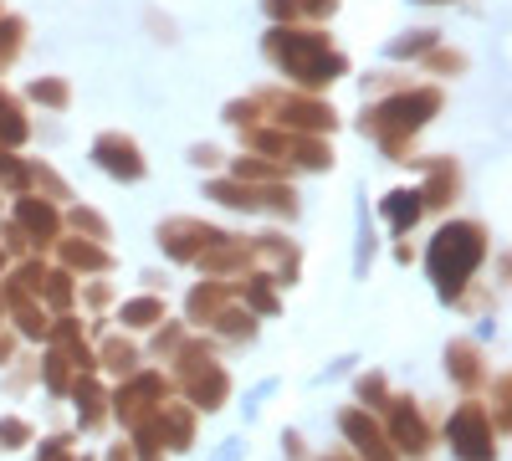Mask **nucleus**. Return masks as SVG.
Listing matches in <instances>:
<instances>
[{
	"label": "nucleus",
	"instance_id": "obj_44",
	"mask_svg": "<svg viewBox=\"0 0 512 461\" xmlns=\"http://www.w3.org/2000/svg\"><path fill=\"white\" fill-rule=\"evenodd\" d=\"M425 57H431V72H466V57H461V52L436 47V52H425Z\"/></svg>",
	"mask_w": 512,
	"mask_h": 461
},
{
	"label": "nucleus",
	"instance_id": "obj_30",
	"mask_svg": "<svg viewBox=\"0 0 512 461\" xmlns=\"http://www.w3.org/2000/svg\"><path fill=\"white\" fill-rule=\"evenodd\" d=\"M0 195H31V159L0 149Z\"/></svg>",
	"mask_w": 512,
	"mask_h": 461
},
{
	"label": "nucleus",
	"instance_id": "obj_4",
	"mask_svg": "<svg viewBox=\"0 0 512 461\" xmlns=\"http://www.w3.org/2000/svg\"><path fill=\"white\" fill-rule=\"evenodd\" d=\"M164 364H175V369H169V385L185 395V405L195 415L200 410L210 415V410H221L231 400V374H226V364L216 359V349H210L205 339H185Z\"/></svg>",
	"mask_w": 512,
	"mask_h": 461
},
{
	"label": "nucleus",
	"instance_id": "obj_43",
	"mask_svg": "<svg viewBox=\"0 0 512 461\" xmlns=\"http://www.w3.org/2000/svg\"><path fill=\"white\" fill-rule=\"evenodd\" d=\"M36 461H77V451H72V436H52V441H41Z\"/></svg>",
	"mask_w": 512,
	"mask_h": 461
},
{
	"label": "nucleus",
	"instance_id": "obj_33",
	"mask_svg": "<svg viewBox=\"0 0 512 461\" xmlns=\"http://www.w3.org/2000/svg\"><path fill=\"white\" fill-rule=\"evenodd\" d=\"M31 195H41V200L57 205V200H72V185L52 170V164H36V159H31Z\"/></svg>",
	"mask_w": 512,
	"mask_h": 461
},
{
	"label": "nucleus",
	"instance_id": "obj_24",
	"mask_svg": "<svg viewBox=\"0 0 512 461\" xmlns=\"http://www.w3.org/2000/svg\"><path fill=\"white\" fill-rule=\"evenodd\" d=\"M231 298H236L246 313H262V318L282 308V303H277V282H272L267 272H246L241 282H231Z\"/></svg>",
	"mask_w": 512,
	"mask_h": 461
},
{
	"label": "nucleus",
	"instance_id": "obj_29",
	"mask_svg": "<svg viewBox=\"0 0 512 461\" xmlns=\"http://www.w3.org/2000/svg\"><path fill=\"white\" fill-rule=\"evenodd\" d=\"M231 180H246V185H287V170H282V164H272V159H262V154H241L231 164Z\"/></svg>",
	"mask_w": 512,
	"mask_h": 461
},
{
	"label": "nucleus",
	"instance_id": "obj_39",
	"mask_svg": "<svg viewBox=\"0 0 512 461\" xmlns=\"http://www.w3.org/2000/svg\"><path fill=\"white\" fill-rule=\"evenodd\" d=\"M359 410H384L390 405V385H384V374H359Z\"/></svg>",
	"mask_w": 512,
	"mask_h": 461
},
{
	"label": "nucleus",
	"instance_id": "obj_51",
	"mask_svg": "<svg viewBox=\"0 0 512 461\" xmlns=\"http://www.w3.org/2000/svg\"><path fill=\"white\" fill-rule=\"evenodd\" d=\"M108 461H134V451H128V446H113V451H108Z\"/></svg>",
	"mask_w": 512,
	"mask_h": 461
},
{
	"label": "nucleus",
	"instance_id": "obj_15",
	"mask_svg": "<svg viewBox=\"0 0 512 461\" xmlns=\"http://www.w3.org/2000/svg\"><path fill=\"white\" fill-rule=\"evenodd\" d=\"M11 221L26 231L31 251H47V246L62 241V211L52 200H41V195H16V216Z\"/></svg>",
	"mask_w": 512,
	"mask_h": 461
},
{
	"label": "nucleus",
	"instance_id": "obj_40",
	"mask_svg": "<svg viewBox=\"0 0 512 461\" xmlns=\"http://www.w3.org/2000/svg\"><path fill=\"white\" fill-rule=\"evenodd\" d=\"M185 339H190V323H159V333H154V359H169Z\"/></svg>",
	"mask_w": 512,
	"mask_h": 461
},
{
	"label": "nucleus",
	"instance_id": "obj_26",
	"mask_svg": "<svg viewBox=\"0 0 512 461\" xmlns=\"http://www.w3.org/2000/svg\"><path fill=\"white\" fill-rule=\"evenodd\" d=\"M231 303V282H221V277H210V282H195L190 287V298H185V323H210L221 308Z\"/></svg>",
	"mask_w": 512,
	"mask_h": 461
},
{
	"label": "nucleus",
	"instance_id": "obj_54",
	"mask_svg": "<svg viewBox=\"0 0 512 461\" xmlns=\"http://www.w3.org/2000/svg\"><path fill=\"white\" fill-rule=\"evenodd\" d=\"M0 318H6V298H0Z\"/></svg>",
	"mask_w": 512,
	"mask_h": 461
},
{
	"label": "nucleus",
	"instance_id": "obj_37",
	"mask_svg": "<svg viewBox=\"0 0 512 461\" xmlns=\"http://www.w3.org/2000/svg\"><path fill=\"white\" fill-rule=\"evenodd\" d=\"M31 98H36L41 108H67V103H72V88H67L62 77H36V82H31Z\"/></svg>",
	"mask_w": 512,
	"mask_h": 461
},
{
	"label": "nucleus",
	"instance_id": "obj_56",
	"mask_svg": "<svg viewBox=\"0 0 512 461\" xmlns=\"http://www.w3.org/2000/svg\"><path fill=\"white\" fill-rule=\"evenodd\" d=\"M425 6H436V0H425Z\"/></svg>",
	"mask_w": 512,
	"mask_h": 461
},
{
	"label": "nucleus",
	"instance_id": "obj_20",
	"mask_svg": "<svg viewBox=\"0 0 512 461\" xmlns=\"http://www.w3.org/2000/svg\"><path fill=\"white\" fill-rule=\"evenodd\" d=\"M446 374L461 385V390H477V385H487L492 380V369H487V354H482V344H472V339H456V344H446Z\"/></svg>",
	"mask_w": 512,
	"mask_h": 461
},
{
	"label": "nucleus",
	"instance_id": "obj_17",
	"mask_svg": "<svg viewBox=\"0 0 512 461\" xmlns=\"http://www.w3.org/2000/svg\"><path fill=\"white\" fill-rule=\"evenodd\" d=\"M47 344L67 359V369H72V374H98V354H93V344H88V339H82V323H77V318H67V313H62V318L52 323V333H47Z\"/></svg>",
	"mask_w": 512,
	"mask_h": 461
},
{
	"label": "nucleus",
	"instance_id": "obj_27",
	"mask_svg": "<svg viewBox=\"0 0 512 461\" xmlns=\"http://www.w3.org/2000/svg\"><path fill=\"white\" fill-rule=\"evenodd\" d=\"M98 369H108V374H118V380H128V374L139 369V344L134 339H123V333H113V339H103L98 349Z\"/></svg>",
	"mask_w": 512,
	"mask_h": 461
},
{
	"label": "nucleus",
	"instance_id": "obj_47",
	"mask_svg": "<svg viewBox=\"0 0 512 461\" xmlns=\"http://www.w3.org/2000/svg\"><path fill=\"white\" fill-rule=\"evenodd\" d=\"M195 164H200V170H205V164H221V149H210V144H200L195 154H190Z\"/></svg>",
	"mask_w": 512,
	"mask_h": 461
},
{
	"label": "nucleus",
	"instance_id": "obj_12",
	"mask_svg": "<svg viewBox=\"0 0 512 461\" xmlns=\"http://www.w3.org/2000/svg\"><path fill=\"white\" fill-rule=\"evenodd\" d=\"M231 231H221V226H210V221H195V216H175V221H164L159 226V246H164V257L169 262H200L210 246H221Z\"/></svg>",
	"mask_w": 512,
	"mask_h": 461
},
{
	"label": "nucleus",
	"instance_id": "obj_21",
	"mask_svg": "<svg viewBox=\"0 0 512 461\" xmlns=\"http://www.w3.org/2000/svg\"><path fill=\"white\" fill-rule=\"evenodd\" d=\"M67 395H72V405H77V426H82V431H98V426L108 421V390H103L98 374H77Z\"/></svg>",
	"mask_w": 512,
	"mask_h": 461
},
{
	"label": "nucleus",
	"instance_id": "obj_52",
	"mask_svg": "<svg viewBox=\"0 0 512 461\" xmlns=\"http://www.w3.org/2000/svg\"><path fill=\"white\" fill-rule=\"evenodd\" d=\"M318 461H354L349 451H328V456H318Z\"/></svg>",
	"mask_w": 512,
	"mask_h": 461
},
{
	"label": "nucleus",
	"instance_id": "obj_28",
	"mask_svg": "<svg viewBox=\"0 0 512 461\" xmlns=\"http://www.w3.org/2000/svg\"><path fill=\"white\" fill-rule=\"evenodd\" d=\"M26 139H31V123H26L21 98L0 88V149H21Z\"/></svg>",
	"mask_w": 512,
	"mask_h": 461
},
{
	"label": "nucleus",
	"instance_id": "obj_2",
	"mask_svg": "<svg viewBox=\"0 0 512 461\" xmlns=\"http://www.w3.org/2000/svg\"><path fill=\"white\" fill-rule=\"evenodd\" d=\"M492 251V236L482 221H446L436 236H431V251H425V267H431V282L446 303H461L472 277L482 272Z\"/></svg>",
	"mask_w": 512,
	"mask_h": 461
},
{
	"label": "nucleus",
	"instance_id": "obj_31",
	"mask_svg": "<svg viewBox=\"0 0 512 461\" xmlns=\"http://www.w3.org/2000/svg\"><path fill=\"white\" fill-rule=\"evenodd\" d=\"M210 328H216V333H226V339H236V344H241V339H256V313H246V308L231 298V303H226L216 318H210Z\"/></svg>",
	"mask_w": 512,
	"mask_h": 461
},
{
	"label": "nucleus",
	"instance_id": "obj_42",
	"mask_svg": "<svg viewBox=\"0 0 512 461\" xmlns=\"http://www.w3.org/2000/svg\"><path fill=\"white\" fill-rule=\"evenodd\" d=\"M0 251H6V257H31V241H26V231L16 226V221H0Z\"/></svg>",
	"mask_w": 512,
	"mask_h": 461
},
{
	"label": "nucleus",
	"instance_id": "obj_35",
	"mask_svg": "<svg viewBox=\"0 0 512 461\" xmlns=\"http://www.w3.org/2000/svg\"><path fill=\"white\" fill-rule=\"evenodd\" d=\"M26 47V21L21 16H0V72H6Z\"/></svg>",
	"mask_w": 512,
	"mask_h": 461
},
{
	"label": "nucleus",
	"instance_id": "obj_16",
	"mask_svg": "<svg viewBox=\"0 0 512 461\" xmlns=\"http://www.w3.org/2000/svg\"><path fill=\"white\" fill-rule=\"evenodd\" d=\"M410 164H420V170H425V185H420L425 211H446V205L461 195V170H456V159L431 154V159H410Z\"/></svg>",
	"mask_w": 512,
	"mask_h": 461
},
{
	"label": "nucleus",
	"instance_id": "obj_23",
	"mask_svg": "<svg viewBox=\"0 0 512 461\" xmlns=\"http://www.w3.org/2000/svg\"><path fill=\"white\" fill-rule=\"evenodd\" d=\"M57 262H62L67 277H72V272H108V267H113L108 246L82 241V236H62V241H57Z\"/></svg>",
	"mask_w": 512,
	"mask_h": 461
},
{
	"label": "nucleus",
	"instance_id": "obj_22",
	"mask_svg": "<svg viewBox=\"0 0 512 461\" xmlns=\"http://www.w3.org/2000/svg\"><path fill=\"white\" fill-rule=\"evenodd\" d=\"M154 426L164 436V451H190L195 446V410L190 405H175V400H164L154 410Z\"/></svg>",
	"mask_w": 512,
	"mask_h": 461
},
{
	"label": "nucleus",
	"instance_id": "obj_32",
	"mask_svg": "<svg viewBox=\"0 0 512 461\" xmlns=\"http://www.w3.org/2000/svg\"><path fill=\"white\" fill-rule=\"evenodd\" d=\"M62 231H72V236H82V241H108L113 231H108V221L98 216V211H88V205H72V211L62 216Z\"/></svg>",
	"mask_w": 512,
	"mask_h": 461
},
{
	"label": "nucleus",
	"instance_id": "obj_34",
	"mask_svg": "<svg viewBox=\"0 0 512 461\" xmlns=\"http://www.w3.org/2000/svg\"><path fill=\"white\" fill-rule=\"evenodd\" d=\"M118 318H123V328H159L164 323V303L159 298H128L118 308Z\"/></svg>",
	"mask_w": 512,
	"mask_h": 461
},
{
	"label": "nucleus",
	"instance_id": "obj_36",
	"mask_svg": "<svg viewBox=\"0 0 512 461\" xmlns=\"http://www.w3.org/2000/svg\"><path fill=\"white\" fill-rule=\"evenodd\" d=\"M41 380H47V390H52V395H67L77 374L67 369V359H62L57 349H47V359H41Z\"/></svg>",
	"mask_w": 512,
	"mask_h": 461
},
{
	"label": "nucleus",
	"instance_id": "obj_5",
	"mask_svg": "<svg viewBox=\"0 0 512 461\" xmlns=\"http://www.w3.org/2000/svg\"><path fill=\"white\" fill-rule=\"evenodd\" d=\"M256 103H262V118H277V129L287 134H308V139H323L338 129V113L333 103L313 98V93H277V88H262L251 93Z\"/></svg>",
	"mask_w": 512,
	"mask_h": 461
},
{
	"label": "nucleus",
	"instance_id": "obj_14",
	"mask_svg": "<svg viewBox=\"0 0 512 461\" xmlns=\"http://www.w3.org/2000/svg\"><path fill=\"white\" fill-rule=\"evenodd\" d=\"M93 159H98V170L103 175H113V180H144L149 175V159H144V149L128 139V134H118V129H108V134H98L93 139Z\"/></svg>",
	"mask_w": 512,
	"mask_h": 461
},
{
	"label": "nucleus",
	"instance_id": "obj_46",
	"mask_svg": "<svg viewBox=\"0 0 512 461\" xmlns=\"http://www.w3.org/2000/svg\"><path fill=\"white\" fill-rule=\"evenodd\" d=\"M297 11L313 16V21H323V16H333V11H338V0H297Z\"/></svg>",
	"mask_w": 512,
	"mask_h": 461
},
{
	"label": "nucleus",
	"instance_id": "obj_53",
	"mask_svg": "<svg viewBox=\"0 0 512 461\" xmlns=\"http://www.w3.org/2000/svg\"><path fill=\"white\" fill-rule=\"evenodd\" d=\"M6 267H11V257H6V251H0V272H6Z\"/></svg>",
	"mask_w": 512,
	"mask_h": 461
},
{
	"label": "nucleus",
	"instance_id": "obj_9",
	"mask_svg": "<svg viewBox=\"0 0 512 461\" xmlns=\"http://www.w3.org/2000/svg\"><path fill=\"white\" fill-rule=\"evenodd\" d=\"M169 390H175V385H169V374H164V369H134V374H128V380L108 395V405H113L118 421L134 431L139 421H149V415L169 400Z\"/></svg>",
	"mask_w": 512,
	"mask_h": 461
},
{
	"label": "nucleus",
	"instance_id": "obj_6",
	"mask_svg": "<svg viewBox=\"0 0 512 461\" xmlns=\"http://www.w3.org/2000/svg\"><path fill=\"white\" fill-rule=\"evenodd\" d=\"M246 144L262 154V159L282 164L287 175H292V170H328V164H333V149H328L323 139L287 134V129H246Z\"/></svg>",
	"mask_w": 512,
	"mask_h": 461
},
{
	"label": "nucleus",
	"instance_id": "obj_25",
	"mask_svg": "<svg viewBox=\"0 0 512 461\" xmlns=\"http://www.w3.org/2000/svg\"><path fill=\"white\" fill-rule=\"evenodd\" d=\"M379 216L390 221V231L395 236H410L415 231V221L425 216V200H420V190H390L379 200Z\"/></svg>",
	"mask_w": 512,
	"mask_h": 461
},
{
	"label": "nucleus",
	"instance_id": "obj_19",
	"mask_svg": "<svg viewBox=\"0 0 512 461\" xmlns=\"http://www.w3.org/2000/svg\"><path fill=\"white\" fill-rule=\"evenodd\" d=\"M0 298H6V313H11V323H16V333L21 339H47L52 333V318H47V308H41L36 298H26L21 287H11V282H0Z\"/></svg>",
	"mask_w": 512,
	"mask_h": 461
},
{
	"label": "nucleus",
	"instance_id": "obj_1",
	"mask_svg": "<svg viewBox=\"0 0 512 461\" xmlns=\"http://www.w3.org/2000/svg\"><path fill=\"white\" fill-rule=\"evenodd\" d=\"M441 103H446L441 88H400V93H390V98H379V103L364 108V134L395 164H410L415 159L410 139L441 113Z\"/></svg>",
	"mask_w": 512,
	"mask_h": 461
},
{
	"label": "nucleus",
	"instance_id": "obj_49",
	"mask_svg": "<svg viewBox=\"0 0 512 461\" xmlns=\"http://www.w3.org/2000/svg\"><path fill=\"white\" fill-rule=\"evenodd\" d=\"M11 354H16V333L0 328V364H11Z\"/></svg>",
	"mask_w": 512,
	"mask_h": 461
},
{
	"label": "nucleus",
	"instance_id": "obj_57",
	"mask_svg": "<svg viewBox=\"0 0 512 461\" xmlns=\"http://www.w3.org/2000/svg\"><path fill=\"white\" fill-rule=\"evenodd\" d=\"M0 16H6V11H0Z\"/></svg>",
	"mask_w": 512,
	"mask_h": 461
},
{
	"label": "nucleus",
	"instance_id": "obj_10",
	"mask_svg": "<svg viewBox=\"0 0 512 461\" xmlns=\"http://www.w3.org/2000/svg\"><path fill=\"white\" fill-rule=\"evenodd\" d=\"M384 436H390V446L400 456H431V446H436L431 421H425L420 400H410V395H390V405H384Z\"/></svg>",
	"mask_w": 512,
	"mask_h": 461
},
{
	"label": "nucleus",
	"instance_id": "obj_55",
	"mask_svg": "<svg viewBox=\"0 0 512 461\" xmlns=\"http://www.w3.org/2000/svg\"><path fill=\"white\" fill-rule=\"evenodd\" d=\"M77 461H93V456H77Z\"/></svg>",
	"mask_w": 512,
	"mask_h": 461
},
{
	"label": "nucleus",
	"instance_id": "obj_3",
	"mask_svg": "<svg viewBox=\"0 0 512 461\" xmlns=\"http://www.w3.org/2000/svg\"><path fill=\"white\" fill-rule=\"evenodd\" d=\"M262 52L272 67H282L303 93H318L328 88V82H338L349 72L344 52H333V41L323 31H297V26H272L267 41H262Z\"/></svg>",
	"mask_w": 512,
	"mask_h": 461
},
{
	"label": "nucleus",
	"instance_id": "obj_41",
	"mask_svg": "<svg viewBox=\"0 0 512 461\" xmlns=\"http://www.w3.org/2000/svg\"><path fill=\"white\" fill-rule=\"evenodd\" d=\"M21 446H31V426L21 415H6V421H0V451H21Z\"/></svg>",
	"mask_w": 512,
	"mask_h": 461
},
{
	"label": "nucleus",
	"instance_id": "obj_38",
	"mask_svg": "<svg viewBox=\"0 0 512 461\" xmlns=\"http://www.w3.org/2000/svg\"><path fill=\"white\" fill-rule=\"evenodd\" d=\"M441 47V31H410V36H400L395 41V57H425V52H436Z\"/></svg>",
	"mask_w": 512,
	"mask_h": 461
},
{
	"label": "nucleus",
	"instance_id": "obj_8",
	"mask_svg": "<svg viewBox=\"0 0 512 461\" xmlns=\"http://www.w3.org/2000/svg\"><path fill=\"white\" fill-rule=\"evenodd\" d=\"M210 200H221L226 211H246V216H297V190L292 185H246V180H210L205 190Z\"/></svg>",
	"mask_w": 512,
	"mask_h": 461
},
{
	"label": "nucleus",
	"instance_id": "obj_50",
	"mask_svg": "<svg viewBox=\"0 0 512 461\" xmlns=\"http://www.w3.org/2000/svg\"><path fill=\"white\" fill-rule=\"evenodd\" d=\"M282 446H287V456H292V461H303V436H287Z\"/></svg>",
	"mask_w": 512,
	"mask_h": 461
},
{
	"label": "nucleus",
	"instance_id": "obj_11",
	"mask_svg": "<svg viewBox=\"0 0 512 461\" xmlns=\"http://www.w3.org/2000/svg\"><path fill=\"white\" fill-rule=\"evenodd\" d=\"M11 287H21L26 298H36L41 308H52V313H67L77 303V282L62 272V267H41L36 257H26L16 272H11Z\"/></svg>",
	"mask_w": 512,
	"mask_h": 461
},
{
	"label": "nucleus",
	"instance_id": "obj_18",
	"mask_svg": "<svg viewBox=\"0 0 512 461\" xmlns=\"http://www.w3.org/2000/svg\"><path fill=\"white\" fill-rule=\"evenodd\" d=\"M195 267H200L205 277H221V282H226V277H236V272L246 277V272L256 267V251H251V241H246V236H226L221 246H210Z\"/></svg>",
	"mask_w": 512,
	"mask_h": 461
},
{
	"label": "nucleus",
	"instance_id": "obj_45",
	"mask_svg": "<svg viewBox=\"0 0 512 461\" xmlns=\"http://www.w3.org/2000/svg\"><path fill=\"white\" fill-rule=\"evenodd\" d=\"M267 16H272V21H277V26H282V21H287V26H292V21H297V16H303V11H297V0H267Z\"/></svg>",
	"mask_w": 512,
	"mask_h": 461
},
{
	"label": "nucleus",
	"instance_id": "obj_13",
	"mask_svg": "<svg viewBox=\"0 0 512 461\" xmlns=\"http://www.w3.org/2000/svg\"><path fill=\"white\" fill-rule=\"evenodd\" d=\"M338 431H344V441L354 446V451H349L354 461H400V451L390 446L384 426L374 421L369 410H359V405H349L344 415H338Z\"/></svg>",
	"mask_w": 512,
	"mask_h": 461
},
{
	"label": "nucleus",
	"instance_id": "obj_48",
	"mask_svg": "<svg viewBox=\"0 0 512 461\" xmlns=\"http://www.w3.org/2000/svg\"><path fill=\"white\" fill-rule=\"evenodd\" d=\"M82 298H88V303H93V308H103V303H108V298H113V292H108V287H103V282H93V287H88V292H82Z\"/></svg>",
	"mask_w": 512,
	"mask_h": 461
},
{
	"label": "nucleus",
	"instance_id": "obj_7",
	"mask_svg": "<svg viewBox=\"0 0 512 461\" xmlns=\"http://www.w3.org/2000/svg\"><path fill=\"white\" fill-rule=\"evenodd\" d=\"M497 426H492V415L487 405L477 400H461L451 410V421H446V446L456 461H497Z\"/></svg>",
	"mask_w": 512,
	"mask_h": 461
}]
</instances>
